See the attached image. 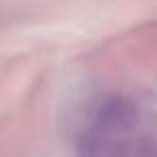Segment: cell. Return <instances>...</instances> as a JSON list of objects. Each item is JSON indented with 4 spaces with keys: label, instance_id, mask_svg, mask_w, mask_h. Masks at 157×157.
<instances>
[{
    "label": "cell",
    "instance_id": "1",
    "mask_svg": "<svg viewBox=\"0 0 157 157\" xmlns=\"http://www.w3.org/2000/svg\"><path fill=\"white\" fill-rule=\"evenodd\" d=\"M138 123V108L127 97H108L97 110V131L121 133Z\"/></svg>",
    "mask_w": 157,
    "mask_h": 157
},
{
    "label": "cell",
    "instance_id": "2",
    "mask_svg": "<svg viewBox=\"0 0 157 157\" xmlns=\"http://www.w3.org/2000/svg\"><path fill=\"white\" fill-rule=\"evenodd\" d=\"M131 157H157V140L140 138L131 146Z\"/></svg>",
    "mask_w": 157,
    "mask_h": 157
},
{
    "label": "cell",
    "instance_id": "3",
    "mask_svg": "<svg viewBox=\"0 0 157 157\" xmlns=\"http://www.w3.org/2000/svg\"><path fill=\"white\" fill-rule=\"evenodd\" d=\"M110 157H131V148H127V144L116 142L110 148Z\"/></svg>",
    "mask_w": 157,
    "mask_h": 157
}]
</instances>
